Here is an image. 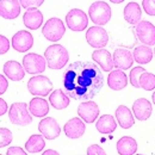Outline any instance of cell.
I'll list each match as a JSON object with an SVG mask.
<instances>
[{
    "label": "cell",
    "instance_id": "6da1fadb",
    "mask_svg": "<svg viewBox=\"0 0 155 155\" xmlns=\"http://www.w3.org/2000/svg\"><path fill=\"white\" fill-rule=\"evenodd\" d=\"M63 91L74 100L87 101L94 98L104 86V75L93 62L75 61L63 72Z\"/></svg>",
    "mask_w": 155,
    "mask_h": 155
},
{
    "label": "cell",
    "instance_id": "7a4b0ae2",
    "mask_svg": "<svg viewBox=\"0 0 155 155\" xmlns=\"http://www.w3.org/2000/svg\"><path fill=\"white\" fill-rule=\"evenodd\" d=\"M44 58L47 60V64L50 69H62L69 60V54L67 49L61 44L49 45L44 51Z\"/></svg>",
    "mask_w": 155,
    "mask_h": 155
},
{
    "label": "cell",
    "instance_id": "3957f363",
    "mask_svg": "<svg viewBox=\"0 0 155 155\" xmlns=\"http://www.w3.org/2000/svg\"><path fill=\"white\" fill-rule=\"evenodd\" d=\"M90 18L96 24V26H101L109 23L111 19V7L105 1H94L88 10Z\"/></svg>",
    "mask_w": 155,
    "mask_h": 155
},
{
    "label": "cell",
    "instance_id": "277c9868",
    "mask_svg": "<svg viewBox=\"0 0 155 155\" xmlns=\"http://www.w3.org/2000/svg\"><path fill=\"white\" fill-rule=\"evenodd\" d=\"M8 117H10L11 123H13L15 125H19V127L29 125L32 122V117L30 114L29 106L25 103H13L10 107Z\"/></svg>",
    "mask_w": 155,
    "mask_h": 155
},
{
    "label": "cell",
    "instance_id": "5b68a950",
    "mask_svg": "<svg viewBox=\"0 0 155 155\" xmlns=\"http://www.w3.org/2000/svg\"><path fill=\"white\" fill-rule=\"evenodd\" d=\"M28 90L31 94L36 97H47L53 90V82L50 79L44 75L32 77L28 82Z\"/></svg>",
    "mask_w": 155,
    "mask_h": 155
},
{
    "label": "cell",
    "instance_id": "8992f818",
    "mask_svg": "<svg viewBox=\"0 0 155 155\" xmlns=\"http://www.w3.org/2000/svg\"><path fill=\"white\" fill-rule=\"evenodd\" d=\"M66 32V26L63 24V21L58 18H50L48 21H45L43 29H42V34L48 41L51 42H56L63 37Z\"/></svg>",
    "mask_w": 155,
    "mask_h": 155
},
{
    "label": "cell",
    "instance_id": "52a82bcc",
    "mask_svg": "<svg viewBox=\"0 0 155 155\" xmlns=\"http://www.w3.org/2000/svg\"><path fill=\"white\" fill-rule=\"evenodd\" d=\"M66 23L67 26L75 32L84 31L88 25V17L87 15L80 10V8H73L71 10L66 16Z\"/></svg>",
    "mask_w": 155,
    "mask_h": 155
},
{
    "label": "cell",
    "instance_id": "ba28073f",
    "mask_svg": "<svg viewBox=\"0 0 155 155\" xmlns=\"http://www.w3.org/2000/svg\"><path fill=\"white\" fill-rule=\"evenodd\" d=\"M136 36L143 45H155V25L148 20H141L135 29Z\"/></svg>",
    "mask_w": 155,
    "mask_h": 155
},
{
    "label": "cell",
    "instance_id": "9c48e42d",
    "mask_svg": "<svg viewBox=\"0 0 155 155\" xmlns=\"http://www.w3.org/2000/svg\"><path fill=\"white\" fill-rule=\"evenodd\" d=\"M86 41L96 49H104L109 43V34L100 26H92L86 31Z\"/></svg>",
    "mask_w": 155,
    "mask_h": 155
},
{
    "label": "cell",
    "instance_id": "30bf717a",
    "mask_svg": "<svg viewBox=\"0 0 155 155\" xmlns=\"http://www.w3.org/2000/svg\"><path fill=\"white\" fill-rule=\"evenodd\" d=\"M47 60L38 54H26L23 58V67L29 74H39L45 71Z\"/></svg>",
    "mask_w": 155,
    "mask_h": 155
},
{
    "label": "cell",
    "instance_id": "8fae6325",
    "mask_svg": "<svg viewBox=\"0 0 155 155\" xmlns=\"http://www.w3.org/2000/svg\"><path fill=\"white\" fill-rule=\"evenodd\" d=\"M38 130L42 136L47 140H55L60 136L61 128L58 125V120L53 117L43 118L38 124Z\"/></svg>",
    "mask_w": 155,
    "mask_h": 155
},
{
    "label": "cell",
    "instance_id": "7c38bea8",
    "mask_svg": "<svg viewBox=\"0 0 155 155\" xmlns=\"http://www.w3.org/2000/svg\"><path fill=\"white\" fill-rule=\"evenodd\" d=\"M78 114L84 122L93 123L99 116V106L93 100L82 101L78 106Z\"/></svg>",
    "mask_w": 155,
    "mask_h": 155
},
{
    "label": "cell",
    "instance_id": "4fadbf2b",
    "mask_svg": "<svg viewBox=\"0 0 155 155\" xmlns=\"http://www.w3.org/2000/svg\"><path fill=\"white\" fill-rule=\"evenodd\" d=\"M32 45H34V37L29 31L21 30L15 34L12 37V47L15 50L19 53H25L30 50Z\"/></svg>",
    "mask_w": 155,
    "mask_h": 155
},
{
    "label": "cell",
    "instance_id": "5bb4252c",
    "mask_svg": "<svg viewBox=\"0 0 155 155\" xmlns=\"http://www.w3.org/2000/svg\"><path fill=\"white\" fill-rule=\"evenodd\" d=\"M85 130H86L85 123L79 117H74V118L69 119L63 127V131H64L66 136L68 138H72V140L80 138L85 134Z\"/></svg>",
    "mask_w": 155,
    "mask_h": 155
},
{
    "label": "cell",
    "instance_id": "9a60e30c",
    "mask_svg": "<svg viewBox=\"0 0 155 155\" xmlns=\"http://www.w3.org/2000/svg\"><path fill=\"white\" fill-rule=\"evenodd\" d=\"M114 58V64L117 69L124 71L128 69L133 66L134 62V56L131 54L130 50L125 49V48H117L112 55Z\"/></svg>",
    "mask_w": 155,
    "mask_h": 155
},
{
    "label": "cell",
    "instance_id": "2e32d148",
    "mask_svg": "<svg viewBox=\"0 0 155 155\" xmlns=\"http://www.w3.org/2000/svg\"><path fill=\"white\" fill-rule=\"evenodd\" d=\"M92 60H94L99 64L100 69L104 72H112L115 64H114V58L106 49H97L92 53Z\"/></svg>",
    "mask_w": 155,
    "mask_h": 155
},
{
    "label": "cell",
    "instance_id": "e0dca14e",
    "mask_svg": "<svg viewBox=\"0 0 155 155\" xmlns=\"http://www.w3.org/2000/svg\"><path fill=\"white\" fill-rule=\"evenodd\" d=\"M153 111L152 103L146 98H138L134 101L133 105V112L138 120H147Z\"/></svg>",
    "mask_w": 155,
    "mask_h": 155
},
{
    "label": "cell",
    "instance_id": "ac0fdd59",
    "mask_svg": "<svg viewBox=\"0 0 155 155\" xmlns=\"http://www.w3.org/2000/svg\"><path fill=\"white\" fill-rule=\"evenodd\" d=\"M20 1L2 0L0 1V15L4 19H15L20 15Z\"/></svg>",
    "mask_w": 155,
    "mask_h": 155
},
{
    "label": "cell",
    "instance_id": "d6986e66",
    "mask_svg": "<svg viewBox=\"0 0 155 155\" xmlns=\"http://www.w3.org/2000/svg\"><path fill=\"white\" fill-rule=\"evenodd\" d=\"M4 74L12 81H20L25 77V68L18 61H7L4 63Z\"/></svg>",
    "mask_w": 155,
    "mask_h": 155
},
{
    "label": "cell",
    "instance_id": "ffe728a7",
    "mask_svg": "<svg viewBox=\"0 0 155 155\" xmlns=\"http://www.w3.org/2000/svg\"><path fill=\"white\" fill-rule=\"evenodd\" d=\"M107 85L114 91H120V90L127 87V85H128V77H127V74L123 71L115 69V71L110 72V74H109Z\"/></svg>",
    "mask_w": 155,
    "mask_h": 155
},
{
    "label": "cell",
    "instance_id": "44dd1931",
    "mask_svg": "<svg viewBox=\"0 0 155 155\" xmlns=\"http://www.w3.org/2000/svg\"><path fill=\"white\" fill-rule=\"evenodd\" d=\"M24 25L30 30H37L41 28L43 23V15L37 8H30L26 10V12L23 16Z\"/></svg>",
    "mask_w": 155,
    "mask_h": 155
},
{
    "label": "cell",
    "instance_id": "7402d4cb",
    "mask_svg": "<svg viewBox=\"0 0 155 155\" xmlns=\"http://www.w3.org/2000/svg\"><path fill=\"white\" fill-rule=\"evenodd\" d=\"M116 119L123 129H130L135 124L133 112L125 105H119L116 109Z\"/></svg>",
    "mask_w": 155,
    "mask_h": 155
},
{
    "label": "cell",
    "instance_id": "603a6c76",
    "mask_svg": "<svg viewBox=\"0 0 155 155\" xmlns=\"http://www.w3.org/2000/svg\"><path fill=\"white\" fill-rule=\"evenodd\" d=\"M123 15H124L125 21H128L131 25H137L141 21L142 11H141V7L137 2L131 1V2H128V5L124 7Z\"/></svg>",
    "mask_w": 155,
    "mask_h": 155
},
{
    "label": "cell",
    "instance_id": "cb8c5ba5",
    "mask_svg": "<svg viewBox=\"0 0 155 155\" xmlns=\"http://www.w3.org/2000/svg\"><path fill=\"white\" fill-rule=\"evenodd\" d=\"M137 147L136 140L130 136H124L117 142V152L119 155H135Z\"/></svg>",
    "mask_w": 155,
    "mask_h": 155
},
{
    "label": "cell",
    "instance_id": "d4e9b609",
    "mask_svg": "<svg viewBox=\"0 0 155 155\" xmlns=\"http://www.w3.org/2000/svg\"><path fill=\"white\" fill-rule=\"evenodd\" d=\"M29 110L34 117H45L49 112V104L42 97L32 98L29 104Z\"/></svg>",
    "mask_w": 155,
    "mask_h": 155
},
{
    "label": "cell",
    "instance_id": "484cf974",
    "mask_svg": "<svg viewBox=\"0 0 155 155\" xmlns=\"http://www.w3.org/2000/svg\"><path fill=\"white\" fill-rule=\"evenodd\" d=\"M96 128L100 134H112L116 130L117 123L111 115H103L97 120Z\"/></svg>",
    "mask_w": 155,
    "mask_h": 155
},
{
    "label": "cell",
    "instance_id": "4316f807",
    "mask_svg": "<svg viewBox=\"0 0 155 155\" xmlns=\"http://www.w3.org/2000/svg\"><path fill=\"white\" fill-rule=\"evenodd\" d=\"M49 103L56 110H63L69 105V97L64 93V91L55 90L49 96Z\"/></svg>",
    "mask_w": 155,
    "mask_h": 155
},
{
    "label": "cell",
    "instance_id": "83f0119b",
    "mask_svg": "<svg viewBox=\"0 0 155 155\" xmlns=\"http://www.w3.org/2000/svg\"><path fill=\"white\" fill-rule=\"evenodd\" d=\"M154 55L153 49H150L147 45H138L136 47L133 51V56H134V61L141 64H147L152 61Z\"/></svg>",
    "mask_w": 155,
    "mask_h": 155
},
{
    "label": "cell",
    "instance_id": "f1b7e54d",
    "mask_svg": "<svg viewBox=\"0 0 155 155\" xmlns=\"http://www.w3.org/2000/svg\"><path fill=\"white\" fill-rule=\"evenodd\" d=\"M45 141L42 135H32L25 142V150L29 153H39L44 149Z\"/></svg>",
    "mask_w": 155,
    "mask_h": 155
},
{
    "label": "cell",
    "instance_id": "f546056e",
    "mask_svg": "<svg viewBox=\"0 0 155 155\" xmlns=\"http://www.w3.org/2000/svg\"><path fill=\"white\" fill-rule=\"evenodd\" d=\"M140 87L144 91H153L155 90V75L153 73L144 72L140 78Z\"/></svg>",
    "mask_w": 155,
    "mask_h": 155
},
{
    "label": "cell",
    "instance_id": "4dcf8cb0",
    "mask_svg": "<svg viewBox=\"0 0 155 155\" xmlns=\"http://www.w3.org/2000/svg\"><path fill=\"white\" fill-rule=\"evenodd\" d=\"M146 72V69L143 67H134L131 71H130V74H129V81L130 84L135 87V88H141L140 87V78L141 75Z\"/></svg>",
    "mask_w": 155,
    "mask_h": 155
},
{
    "label": "cell",
    "instance_id": "1f68e13d",
    "mask_svg": "<svg viewBox=\"0 0 155 155\" xmlns=\"http://www.w3.org/2000/svg\"><path fill=\"white\" fill-rule=\"evenodd\" d=\"M0 138H1V141H0V147L4 148V147L8 146V144L12 142L13 135H12L11 130H8L7 128L1 127V128H0Z\"/></svg>",
    "mask_w": 155,
    "mask_h": 155
},
{
    "label": "cell",
    "instance_id": "d6a6232c",
    "mask_svg": "<svg viewBox=\"0 0 155 155\" xmlns=\"http://www.w3.org/2000/svg\"><path fill=\"white\" fill-rule=\"evenodd\" d=\"M44 1L43 0H20V6H23L24 8H36L41 6Z\"/></svg>",
    "mask_w": 155,
    "mask_h": 155
},
{
    "label": "cell",
    "instance_id": "836d02e7",
    "mask_svg": "<svg viewBox=\"0 0 155 155\" xmlns=\"http://www.w3.org/2000/svg\"><path fill=\"white\" fill-rule=\"evenodd\" d=\"M142 6H143L147 15L155 16V0H143Z\"/></svg>",
    "mask_w": 155,
    "mask_h": 155
},
{
    "label": "cell",
    "instance_id": "e575fe53",
    "mask_svg": "<svg viewBox=\"0 0 155 155\" xmlns=\"http://www.w3.org/2000/svg\"><path fill=\"white\" fill-rule=\"evenodd\" d=\"M87 155H106V153L100 146L92 144L87 148Z\"/></svg>",
    "mask_w": 155,
    "mask_h": 155
},
{
    "label": "cell",
    "instance_id": "d590c367",
    "mask_svg": "<svg viewBox=\"0 0 155 155\" xmlns=\"http://www.w3.org/2000/svg\"><path fill=\"white\" fill-rule=\"evenodd\" d=\"M8 48H10V42L8 39L6 38L4 35L0 36V54L4 55L8 51Z\"/></svg>",
    "mask_w": 155,
    "mask_h": 155
},
{
    "label": "cell",
    "instance_id": "8d00e7d4",
    "mask_svg": "<svg viewBox=\"0 0 155 155\" xmlns=\"http://www.w3.org/2000/svg\"><path fill=\"white\" fill-rule=\"evenodd\" d=\"M6 155H28L25 153V150L20 147H10L7 149Z\"/></svg>",
    "mask_w": 155,
    "mask_h": 155
},
{
    "label": "cell",
    "instance_id": "74e56055",
    "mask_svg": "<svg viewBox=\"0 0 155 155\" xmlns=\"http://www.w3.org/2000/svg\"><path fill=\"white\" fill-rule=\"evenodd\" d=\"M8 87V82H7V79L4 77V74L0 75V94H4L6 92Z\"/></svg>",
    "mask_w": 155,
    "mask_h": 155
},
{
    "label": "cell",
    "instance_id": "f35d334b",
    "mask_svg": "<svg viewBox=\"0 0 155 155\" xmlns=\"http://www.w3.org/2000/svg\"><path fill=\"white\" fill-rule=\"evenodd\" d=\"M6 112H7V104H6V101L1 98V99H0V115L4 116Z\"/></svg>",
    "mask_w": 155,
    "mask_h": 155
},
{
    "label": "cell",
    "instance_id": "ab89813d",
    "mask_svg": "<svg viewBox=\"0 0 155 155\" xmlns=\"http://www.w3.org/2000/svg\"><path fill=\"white\" fill-rule=\"evenodd\" d=\"M42 155H60V154H58L56 150H54V149H48V150L43 152Z\"/></svg>",
    "mask_w": 155,
    "mask_h": 155
},
{
    "label": "cell",
    "instance_id": "60d3db41",
    "mask_svg": "<svg viewBox=\"0 0 155 155\" xmlns=\"http://www.w3.org/2000/svg\"><path fill=\"white\" fill-rule=\"evenodd\" d=\"M111 2H114V4H120V2H123V0H112Z\"/></svg>",
    "mask_w": 155,
    "mask_h": 155
},
{
    "label": "cell",
    "instance_id": "b9f144b4",
    "mask_svg": "<svg viewBox=\"0 0 155 155\" xmlns=\"http://www.w3.org/2000/svg\"><path fill=\"white\" fill-rule=\"evenodd\" d=\"M152 99H153V103H154V105H155V92L153 93V96H152Z\"/></svg>",
    "mask_w": 155,
    "mask_h": 155
},
{
    "label": "cell",
    "instance_id": "7bdbcfd3",
    "mask_svg": "<svg viewBox=\"0 0 155 155\" xmlns=\"http://www.w3.org/2000/svg\"><path fill=\"white\" fill-rule=\"evenodd\" d=\"M153 51H154V56H155V48L153 49Z\"/></svg>",
    "mask_w": 155,
    "mask_h": 155
},
{
    "label": "cell",
    "instance_id": "ee69618b",
    "mask_svg": "<svg viewBox=\"0 0 155 155\" xmlns=\"http://www.w3.org/2000/svg\"><path fill=\"white\" fill-rule=\"evenodd\" d=\"M137 155H143V154H137Z\"/></svg>",
    "mask_w": 155,
    "mask_h": 155
},
{
    "label": "cell",
    "instance_id": "f6af8a7d",
    "mask_svg": "<svg viewBox=\"0 0 155 155\" xmlns=\"http://www.w3.org/2000/svg\"><path fill=\"white\" fill-rule=\"evenodd\" d=\"M0 155H2V154H0Z\"/></svg>",
    "mask_w": 155,
    "mask_h": 155
},
{
    "label": "cell",
    "instance_id": "bcb514c9",
    "mask_svg": "<svg viewBox=\"0 0 155 155\" xmlns=\"http://www.w3.org/2000/svg\"><path fill=\"white\" fill-rule=\"evenodd\" d=\"M154 155H155V154H154Z\"/></svg>",
    "mask_w": 155,
    "mask_h": 155
}]
</instances>
